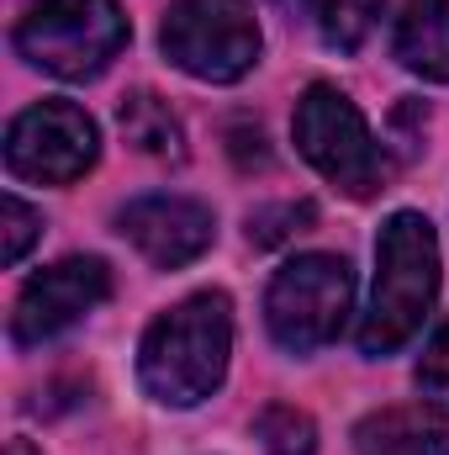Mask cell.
<instances>
[{
	"instance_id": "cell-1",
	"label": "cell",
	"mask_w": 449,
	"mask_h": 455,
	"mask_svg": "<svg viewBox=\"0 0 449 455\" xmlns=\"http://www.w3.org/2000/svg\"><path fill=\"white\" fill-rule=\"evenodd\" d=\"M227 349H232V302L223 291H196L148 323L138 344V376L154 403L196 408L223 387Z\"/></svg>"
},
{
	"instance_id": "cell-2",
	"label": "cell",
	"mask_w": 449,
	"mask_h": 455,
	"mask_svg": "<svg viewBox=\"0 0 449 455\" xmlns=\"http://www.w3.org/2000/svg\"><path fill=\"white\" fill-rule=\"evenodd\" d=\"M439 297V238L434 223L418 212L386 218L375 238V291L359 323L365 355H391L413 339Z\"/></svg>"
},
{
	"instance_id": "cell-3",
	"label": "cell",
	"mask_w": 449,
	"mask_h": 455,
	"mask_svg": "<svg viewBox=\"0 0 449 455\" xmlns=\"http://www.w3.org/2000/svg\"><path fill=\"white\" fill-rule=\"evenodd\" d=\"M16 48L59 80H91L127 48V16L116 0H27Z\"/></svg>"
},
{
	"instance_id": "cell-4",
	"label": "cell",
	"mask_w": 449,
	"mask_h": 455,
	"mask_svg": "<svg viewBox=\"0 0 449 455\" xmlns=\"http://www.w3.org/2000/svg\"><path fill=\"white\" fill-rule=\"evenodd\" d=\"M296 148L307 154V164L318 175H328L343 196H375L391 180V159L375 143V132L365 127L359 107L338 91V85H307L296 101Z\"/></svg>"
},
{
	"instance_id": "cell-5",
	"label": "cell",
	"mask_w": 449,
	"mask_h": 455,
	"mask_svg": "<svg viewBox=\"0 0 449 455\" xmlns=\"http://www.w3.org/2000/svg\"><path fill=\"white\" fill-rule=\"evenodd\" d=\"M349 302H354V275L338 254H296L291 265L275 270L264 291V323L280 349L312 355L338 339Z\"/></svg>"
},
{
	"instance_id": "cell-6",
	"label": "cell",
	"mask_w": 449,
	"mask_h": 455,
	"mask_svg": "<svg viewBox=\"0 0 449 455\" xmlns=\"http://www.w3.org/2000/svg\"><path fill=\"white\" fill-rule=\"evenodd\" d=\"M159 43L175 69L207 85H232L259 64V27L248 0H175Z\"/></svg>"
},
{
	"instance_id": "cell-7",
	"label": "cell",
	"mask_w": 449,
	"mask_h": 455,
	"mask_svg": "<svg viewBox=\"0 0 449 455\" xmlns=\"http://www.w3.org/2000/svg\"><path fill=\"white\" fill-rule=\"evenodd\" d=\"M96 154H101L96 122L69 101H37L5 132V170L16 180H37V186L80 180L96 164Z\"/></svg>"
},
{
	"instance_id": "cell-8",
	"label": "cell",
	"mask_w": 449,
	"mask_h": 455,
	"mask_svg": "<svg viewBox=\"0 0 449 455\" xmlns=\"http://www.w3.org/2000/svg\"><path fill=\"white\" fill-rule=\"evenodd\" d=\"M112 297V270L106 259H59L48 270H37L11 313V339L16 344H43L64 334L69 323H80L91 307H101Z\"/></svg>"
},
{
	"instance_id": "cell-9",
	"label": "cell",
	"mask_w": 449,
	"mask_h": 455,
	"mask_svg": "<svg viewBox=\"0 0 449 455\" xmlns=\"http://www.w3.org/2000/svg\"><path fill=\"white\" fill-rule=\"evenodd\" d=\"M122 238L138 243V254L159 270H180L191 259H201L217 238L212 207L191 202V196H138L116 212Z\"/></svg>"
},
{
	"instance_id": "cell-10",
	"label": "cell",
	"mask_w": 449,
	"mask_h": 455,
	"mask_svg": "<svg viewBox=\"0 0 449 455\" xmlns=\"http://www.w3.org/2000/svg\"><path fill=\"white\" fill-rule=\"evenodd\" d=\"M391 48L402 59V69L449 85V0H402Z\"/></svg>"
},
{
	"instance_id": "cell-11",
	"label": "cell",
	"mask_w": 449,
	"mask_h": 455,
	"mask_svg": "<svg viewBox=\"0 0 449 455\" xmlns=\"http://www.w3.org/2000/svg\"><path fill=\"white\" fill-rule=\"evenodd\" d=\"M359 455H449V424L423 408H381L354 429Z\"/></svg>"
},
{
	"instance_id": "cell-12",
	"label": "cell",
	"mask_w": 449,
	"mask_h": 455,
	"mask_svg": "<svg viewBox=\"0 0 449 455\" xmlns=\"http://www.w3.org/2000/svg\"><path fill=\"white\" fill-rule=\"evenodd\" d=\"M116 127H122V138H127L138 154H154V159H180V154H185L180 116L169 112V101L154 96V91H132V96H122V107H116Z\"/></svg>"
},
{
	"instance_id": "cell-13",
	"label": "cell",
	"mask_w": 449,
	"mask_h": 455,
	"mask_svg": "<svg viewBox=\"0 0 449 455\" xmlns=\"http://www.w3.org/2000/svg\"><path fill=\"white\" fill-rule=\"evenodd\" d=\"M254 435H259V445L270 455H318V424L302 408H291V403H270L259 413Z\"/></svg>"
},
{
	"instance_id": "cell-14",
	"label": "cell",
	"mask_w": 449,
	"mask_h": 455,
	"mask_svg": "<svg viewBox=\"0 0 449 455\" xmlns=\"http://www.w3.org/2000/svg\"><path fill=\"white\" fill-rule=\"evenodd\" d=\"M381 0H318V21H323V43L338 53H354L370 32H375Z\"/></svg>"
},
{
	"instance_id": "cell-15",
	"label": "cell",
	"mask_w": 449,
	"mask_h": 455,
	"mask_svg": "<svg viewBox=\"0 0 449 455\" xmlns=\"http://www.w3.org/2000/svg\"><path fill=\"white\" fill-rule=\"evenodd\" d=\"M312 223H318V207H312V202H275V207L248 212V243L275 249V243H286V238L307 233Z\"/></svg>"
},
{
	"instance_id": "cell-16",
	"label": "cell",
	"mask_w": 449,
	"mask_h": 455,
	"mask_svg": "<svg viewBox=\"0 0 449 455\" xmlns=\"http://www.w3.org/2000/svg\"><path fill=\"white\" fill-rule=\"evenodd\" d=\"M418 392L429 397V408L449 413V318L434 329V339L423 344L418 355Z\"/></svg>"
},
{
	"instance_id": "cell-17",
	"label": "cell",
	"mask_w": 449,
	"mask_h": 455,
	"mask_svg": "<svg viewBox=\"0 0 449 455\" xmlns=\"http://www.w3.org/2000/svg\"><path fill=\"white\" fill-rule=\"evenodd\" d=\"M0 218H5V228H0V233H5V238H0V259H5V265H21V254H27L32 238L43 233V218H37L21 196H5Z\"/></svg>"
},
{
	"instance_id": "cell-18",
	"label": "cell",
	"mask_w": 449,
	"mask_h": 455,
	"mask_svg": "<svg viewBox=\"0 0 449 455\" xmlns=\"http://www.w3.org/2000/svg\"><path fill=\"white\" fill-rule=\"evenodd\" d=\"M275 5H286V11H318V0H275Z\"/></svg>"
},
{
	"instance_id": "cell-19",
	"label": "cell",
	"mask_w": 449,
	"mask_h": 455,
	"mask_svg": "<svg viewBox=\"0 0 449 455\" xmlns=\"http://www.w3.org/2000/svg\"><path fill=\"white\" fill-rule=\"evenodd\" d=\"M11 455H37V451H32L27 440H11Z\"/></svg>"
}]
</instances>
